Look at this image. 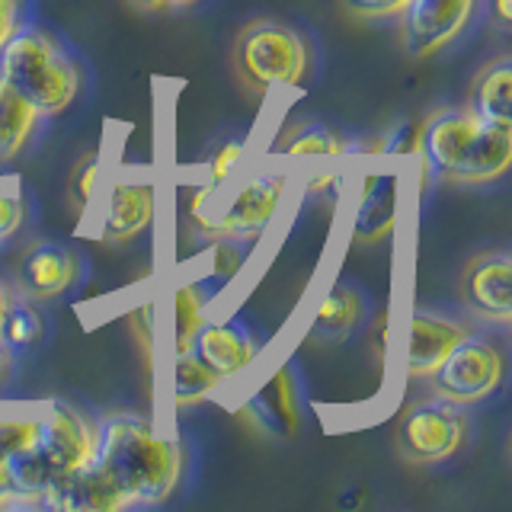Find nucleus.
<instances>
[{
  "label": "nucleus",
  "instance_id": "1",
  "mask_svg": "<svg viewBox=\"0 0 512 512\" xmlns=\"http://www.w3.org/2000/svg\"><path fill=\"white\" fill-rule=\"evenodd\" d=\"M90 468L122 509L164 506L186 474L183 439L164 423L135 410H109L96 420Z\"/></svg>",
  "mask_w": 512,
  "mask_h": 512
},
{
  "label": "nucleus",
  "instance_id": "2",
  "mask_svg": "<svg viewBox=\"0 0 512 512\" xmlns=\"http://www.w3.org/2000/svg\"><path fill=\"white\" fill-rule=\"evenodd\" d=\"M416 154L429 180L487 186L512 164V128L480 122L468 106H448L420 125Z\"/></svg>",
  "mask_w": 512,
  "mask_h": 512
},
{
  "label": "nucleus",
  "instance_id": "3",
  "mask_svg": "<svg viewBox=\"0 0 512 512\" xmlns=\"http://www.w3.org/2000/svg\"><path fill=\"white\" fill-rule=\"evenodd\" d=\"M288 186H292V164L285 160H266L263 167L247 173L228 196L212 186H196L189 192L186 218L192 231L205 240H234V244H253L272 224H276Z\"/></svg>",
  "mask_w": 512,
  "mask_h": 512
},
{
  "label": "nucleus",
  "instance_id": "4",
  "mask_svg": "<svg viewBox=\"0 0 512 512\" xmlns=\"http://www.w3.org/2000/svg\"><path fill=\"white\" fill-rule=\"evenodd\" d=\"M0 77L20 90L45 119L64 116L84 93V64L52 29L20 23L0 45Z\"/></svg>",
  "mask_w": 512,
  "mask_h": 512
},
{
  "label": "nucleus",
  "instance_id": "5",
  "mask_svg": "<svg viewBox=\"0 0 512 512\" xmlns=\"http://www.w3.org/2000/svg\"><path fill=\"white\" fill-rule=\"evenodd\" d=\"M231 61L253 93L301 90L311 80V42L282 20H250L237 32Z\"/></svg>",
  "mask_w": 512,
  "mask_h": 512
},
{
  "label": "nucleus",
  "instance_id": "6",
  "mask_svg": "<svg viewBox=\"0 0 512 512\" xmlns=\"http://www.w3.org/2000/svg\"><path fill=\"white\" fill-rule=\"evenodd\" d=\"M468 432V410L432 394L426 400H416L404 413L394 442L404 461L416 464V468H436V464L452 461L461 452L464 442H468Z\"/></svg>",
  "mask_w": 512,
  "mask_h": 512
},
{
  "label": "nucleus",
  "instance_id": "7",
  "mask_svg": "<svg viewBox=\"0 0 512 512\" xmlns=\"http://www.w3.org/2000/svg\"><path fill=\"white\" fill-rule=\"evenodd\" d=\"M432 394L458 407L490 400L506 381V352L490 333H468L432 372Z\"/></svg>",
  "mask_w": 512,
  "mask_h": 512
},
{
  "label": "nucleus",
  "instance_id": "8",
  "mask_svg": "<svg viewBox=\"0 0 512 512\" xmlns=\"http://www.w3.org/2000/svg\"><path fill=\"white\" fill-rule=\"evenodd\" d=\"M480 0H407L400 10V42L410 58H432L474 23Z\"/></svg>",
  "mask_w": 512,
  "mask_h": 512
},
{
  "label": "nucleus",
  "instance_id": "9",
  "mask_svg": "<svg viewBox=\"0 0 512 512\" xmlns=\"http://www.w3.org/2000/svg\"><path fill=\"white\" fill-rule=\"evenodd\" d=\"M39 448L58 477L87 468L96 448V420L68 400H48L39 413Z\"/></svg>",
  "mask_w": 512,
  "mask_h": 512
},
{
  "label": "nucleus",
  "instance_id": "10",
  "mask_svg": "<svg viewBox=\"0 0 512 512\" xmlns=\"http://www.w3.org/2000/svg\"><path fill=\"white\" fill-rule=\"evenodd\" d=\"M468 333H471V327L464 324L458 314L416 304L410 311L407 333H404V375L416 378V381H429L432 372L442 365V359Z\"/></svg>",
  "mask_w": 512,
  "mask_h": 512
},
{
  "label": "nucleus",
  "instance_id": "11",
  "mask_svg": "<svg viewBox=\"0 0 512 512\" xmlns=\"http://www.w3.org/2000/svg\"><path fill=\"white\" fill-rule=\"evenodd\" d=\"M512 256L506 250H487L471 256L461 272V304L471 317L490 327L512 320Z\"/></svg>",
  "mask_w": 512,
  "mask_h": 512
},
{
  "label": "nucleus",
  "instance_id": "12",
  "mask_svg": "<svg viewBox=\"0 0 512 512\" xmlns=\"http://www.w3.org/2000/svg\"><path fill=\"white\" fill-rule=\"evenodd\" d=\"M221 381L244 375L260 359V336L240 317H208L189 346Z\"/></svg>",
  "mask_w": 512,
  "mask_h": 512
},
{
  "label": "nucleus",
  "instance_id": "13",
  "mask_svg": "<svg viewBox=\"0 0 512 512\" xmlns=\"http://www.w3.org/2000/svg\"><path fill=\"white\" fill-rule=\"evenodd\" d=\"M157 218V189L144 180H112L100 215L96 237L106 244H132Z\"/></svg>",
  "mask_w": 512,
  "mask_h": 512
},
{
  "label": "nucleus",
  "instance_id": "14",
  "mask_svg": "<svg viewBox=\"0 0 512 512\" xmlns=\"http://www.w3.org/2000/svg\"><path fill=\"white\" fill-rule=\"evenodd\" d=\"M80 253H74L68 244L61 240H36L32 247H26L23 260H20V292L32 301H52L61 298L64 292L80 282Z\"/></svg>",
  "mask_w": 512,
  "mask_h": 512
},
{
  "label": "nucleus",
  "instance_id": "15",
  "mask_svg": "<svg viewBox=\"0 0 512 512\" xmlns=\"http://www.w3.org/2000/svg\"><path fill=\"white\" fill-rule=\"evenodd\" d=\"M397 205H400L397 170L381 167L368 173L362 180L356 205H352V221H349L352 240H359V244H378V240L391 237L397 224Z\"/></svg>",
  "mask_w": 512,
  "mask_h": 512
},
{
  "label": "nucleus",
  "instance_id": "16",
  "mask_svg": "<svg viewBox=\"0 0 512 512\" xmlns=\"http://www.w3.org/2000/svg\"><path fill=\"white\" fill-rule=\"evenodd\" d=\"M247 416L269 436H295L301 426V388L292 365L276 368L247 400Z\"/></svg>",
  "mask_w": 512,
  "mask_h": 512
},
{
  "label": "nucleus",
  "instance_id": "17",
  "mask_svg": "<svg viewBox=\"0 0 512 512\" xmlns=\"http://www.w3.org/2000/svg\"><path fill=\"white\" fill-rule=\"evenodd\" d=\"M368 314H372V301H368L365 288L349 279H340L320 295L308 336L320 343H346L352 333L365 327Z\"/></svg>",
  "mask_w": 512,
  "mask_h": 512
},
{
  "label": "nucleus",
  "instance_id": "18",
  "mask_svg": "<svg viewBox=\"0 0 512 512\" xmlns=\"http://www.w3.org/2000/svg\"><path fill=\"white\" fill-rule=\"evenodd\" d=\"M45 116L26 96L0 77V167L13 164L29 151V144L42 132Z\"/></svg>",
  "mask_w": 512,
  "mask_h": 512
},
{
  "label": "nucleus",
  "instance_id": "19",
  "mask_svg": "<svg viewBox=\"0 0 512 512\" xmlns=\"http://www.w3.org/2000/svg\"><path fill=\"white\" fill-rule=\"evenodd\" d=\"M468 106L480 122L512 128V61L509 55L493 58L480 68L468 90Z\"/></svg>",
  "mask_w": 512,
  "mask_h": 512
},
{
  "label": "nucleus",
  "instance_id": "20",
  "mask_svg": "<svg viewBox=\"0 0 512 512\" xmlns=\"http://www.w3.org/2000/svg\"><path fill=\"white\" fill-rule=\"evenodd\" d=\"M224 388V381L208 368L196 352H170L167 365V391L173 410H189L199 407L205 400H212Z\"/></svg>",
  "mask_w": 512,
  "mask_h": 512
},
{
  "label": "nucleus",
  "instance_id": "21",
  "mask_svg": "<svg viewBox=\"0 0 512 512\" xmlns=\"http://www.w3.org/2000/svg\"><path fill=\"white\" fill-rule=\"evenodd\" d=\"M212 285L205 279H189L173 288L170 295V352H186L196 340L199 327L212 308Z\"/></svg>",
  "mask_w": 512,
  "mask_h": 512
},
{
  "label": "nucleus",
  "instance_id": "22",
  "mask_svg": "<svg viewBox=\"0 0 512 512\" xmlns=\"http://www.w3.org/2000/svg\"><path fill=\"white\" fill-rule=\"evenodd\" d=\"M349 151L346 138L324 122H298L285 132L279 144V160L285 164H327Z\"/></svg>",
  "mask_w": 512,
  "mask_h": 512
},
{
  "label": "nucleus",
  "instance_id": "23",
  "mask_svg": "<svg viewBox=\"0 0 512 512\" xmlns=\"http://www.w3.org/2000/svg\"><path fill=\"white\" fill-rule=\"evenodd\" d=\"M48 336L45 314L36 308V301L20 295H10L4 324H0V343L10 349V356L20 362L29 352H36Z\"/></svg>",
  "mask_w": 512,
  "mask_h": 512
},
{
  "label": "nucleus",
  "instance_id": "24",
  "mask_svg": "<svg viewBox=\"0 0 512 512\" xmlns=\"http://www.w3.org/2000/svg\"><path fill=\"white\" fill-rule=\"evenodd\" d=\"M103 151H87L84 157L77 160L71 170V202L77 212H90L96 196H100V183H103Z\"/></svg>",
  "mask_w": 512,
  "mask_h": 512
},
{
  "label": "nucleus",
  "instance_id": "25",
  "mask_svg": "<svg viewBox=\"0 0 512 512\" xmlns=\"http://www.w3.org/2000/svg\"><path fill=\"white\" fill-rule=\"evenodd\" d=\"M39 416H20V420H0V487H4L7 464L16 452H23L39 439Z\"/></svg>",
  "mask_w": 512,
  "mask_h": 512
},
{
  "label": "nucleus",
  "instance_id": "26",
  "mask_svg": "<svg viewBox=\"0 0 512 512\" xmlns=\"http://www.w3.org/2000/svg\"><path fill=\"white\" fill-rule=\"evenodd\" d=\"M244 160H247V141H224L205 164V186L224 192V186L234 183V176L244 167Z\"/></svg>",
  "mask_w": 512,
  "mask_h": 512
},
{
  "label": "nucleus",
  "instance_id": "27",
  "mask_svg": "<svg viewBox=\"0 0 512 512\" xmlns=\"http://www.w3.org/2000/svg\"><path fill=\"white\" fill-rule=\"evenodd\" d=\"M128 330H132L135 343L144 349V356L154 359L157 343H160V320H157V304L144 301L138 308L128 311Z\"/></svg>",
  "mask_w": 512,
  "mask_h": 512
},
{
  "label": "nucleus",
  "instance_id": "28",
  "mask_svg": "<svg viewBox=\"0 0 512 512\" xmlns=\"http://www.w3.org/2000/svg\"><path fill=\"white\" fill-rule=\"evenodd\" d=\"M29 218V202L20 189H0V247H7L10 240L23 231Z\"/></svg>",
  "mask_w": 512,
  "mask_h": 512
},
{
  "label": "nucleus",
  "instance_id": "29",
  "mask_svg": "<svg viewBox=\"0 0 512 512\" xmlns=\"http://www.w3.org/2000/svg\"><path fill=\"white\" fill-rule=\"evenodd\" d=\"M340 7L362 23H384L397 20L400 10L407 7V0H340Z\"/></svg>",
  "mask_w": 512,
  "mask_h": 512
},
{
  "label": "nucleus",
  "instance_id": "30",
  "mask_svg": "<svg viewBox=\"0 0 512 512\" xmlns=\"http://www.w3.org/2000/svg\"><path fill=\"white\" fill-rule=\"evenodd\" d=\"M336 186H340V170H336V167L308 170V173H304V180H301L304 196H311V199H327V196H333Z\"/></svg>",
  "mask_w": 512,
  "mask_h": 512
},
{
  "label": "nucleus",
  "instance_id": "31",
  "mask_svg": "<svg viewBox=\"0 0 512 512\" xmlns=\"http://www.w3.org/2000/svg\"><path fill=\"white\" fill-rule=\"evenodd\" d=\"M32 0H0V45L10 39V32L29 20Z\"/></svg>",
  "mask_w": 512,
  "mask_h": 512
},
{
  "label": "nucleus",
  "instance_id": "32",
  "mask_svg": "<svg viewBox=\"0 0 512 512\" xmlns=\"http://www.w3.org/2000/svg\"><path fill=\"white\" fill-rule=\"evenodd\" d=\"M416 138H420V128H416V125L397 128L394 138L384 144V154H388V157H404V154L416 151Z\"/></svg>",
  "mask_w": 512,
  "mask_h": 512
},
{
  "label": "nucleus",
  "instance_id": "33",
  "mask_svg": "<svg viewBox=\"0 0 512 512\" xmlns=\"http://www.w3.org/2000/svg\"><path fill=\"white\" fill-rule=\"evenodd\" d=\"M487 16L500 32H509L512 29V0H487Z\"/></svg>",
  "mask_w": 512,
  "mask_h": 512
},
{
  "label": "nucleus",
  "instance_id": "34",
  "mask_svg": "<svg viewBox=\"0 0 512 512\" xmlns=\"http://www.w3.org/2000/svg\"><path fill=\"white\" fill-rule=\"evenodd\" d=\"M13 365H16V359L10 356V349L0 343V391L7 388V381H10V375H13Z\"/></svg>",
  "mask_w": 512,
  "mask_h": 512
},
{
  "label": "nucleus",
  "instance_id": "35",
  "mask_svg": "<svg viewBox=\"0 0 512 512\" xmlns=\"http://www.w3.org/2000/svg\"><path fill=\"white\" fill-rule=\"evenodd\" d=\"M202 0H164V10H189V7H199Z\"/></svg>",
  "mask_w": 512,
  "mask_h": 512
},
{
  "label": "nucleus",
  "instance_id": "36",
  "mask_svg": "<svg viewBox=\"0 0 512 512\" xmlns=\"http://www.w3.org/2000/svg\"><path fill=\"white\" fill-rule=\"evenodd\" d=\"M132 4L141 10H151V13H164V0H132Z\"/></svg>",
  "mask_w": 512,
  "mask_h": 512
},
{
  "label": "nucleus",
  "instance_id": "37",
  "mask_svg": "<svg viewBox=\"0 0 512 512\" xmlns=\"http://www.w3.org/2000/svg\"><path fill=\"white\" fill-rule=\"evenodd\" d=\"M7 304H10V292L0 285V324H4V314H7Z\"/></svg>",
  "mask_w": 512,
  "mask_h": 512
}]
</instances>
